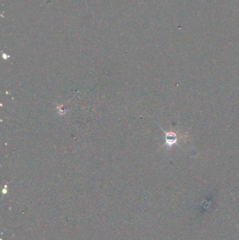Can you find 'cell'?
I'll use <instances>...</instances> for the list:
<instances>
[{
  "mask_svg": "<svg viewBox=\"0 0 239 240\" xmlns=\"http://www.w3.org/2000/svg\"><path fill=\"white\" fill-rule=\"evenodd\" d=\"M164 132L165 134V140H166L164 145H166V147L168 148L173 147L176 144L177 145L178 141H180V138H182V136H178L175 132L173 131L172 129L170 130V131H166L164 130Z\"/></svg>",
  "mask_w": 239,
  "mask_h": 240,
  "instance_id": "1",
  "label": "cell"
}]
</instances>
